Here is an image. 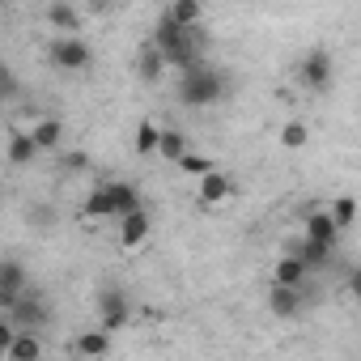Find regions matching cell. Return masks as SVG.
<instances>
[{"mask_svg": "<svg viewBox=\"0 0 361 361\" xmlns=\"http://www.w3.org/2000/svg\"><path fill=\"white\" fill-rule=\"evenodd\" d=\"M226 90H230V81L213 64H192V68L178 73V102H183V106L209 111V106H217L226 98Z\"/></svg>", "mask_w": 361, "mask_h": 361, "instance_id": "6da1fadb", "label": "cell"}, {"mask_svg": "<svg viewBox=\"0 0 361 361\" xmlns=\"http://www.w3.org/2000/svg\"><path fill=\"white\" fill-rule=\"evenodd\" d=\"M298 81H302L310 94H327V90L336 85V60H331V51H327V47L306 51L302 64H298Z\"/></svg>", "mask_w": 361, "mask_h": 361, "instance_id": "7a4b0ae2", "label": "cell"}, {"mask_svg": "<svg viewBox=\"0 0 361 361\" xmlns=\"http://www.w3.org/2000/svg\"><path fill=\"white\" fill-rule=\"evenodd\" d=\"M47 56H51V64L64 68V73H85V68H94V51H90V43L77 39V35H60Z\"/></svg>", "mask_w": 361, "mask_h": 361, "instance_id": "3957f363", "label": "cell"}, {"mask_svg": "<svg viewBox=\"0 0 361 361\" xmlns=\"http://www.w3.org/2000/svg\"><path fill=\"white\" fill-rule=\"evenodd\" d=\"M94 306H98V319H102V331H106V336L119 331V327L128 323V310H132V306H128V293H123L119 285H102Z\"/></svg>", "mask_w": 361, "mask_h": 361, "instance_id": "277c9868", "label": "cell"}, {"mask_svg": "<svg viewBox=\"0 0 361 361\" xmlns=\"http://www.w3.org/2000/svg\"><path fill=\"white\" fill-rule=\"evenodd\" d=\"M22 293H30V272L22 259H0V314H5Z\"/></svg>", "mask_w": 361, "mask_h": 361, "instance_id": "5b68a950", "label": "cell"}, {"mask_svg": "<svg viewBox=\"0 0 361 361\" xmlns=\"http://www.w3.org/2000/svg\"><path fill=\"white\" fill-rule=\"evenodd\" d=\"M5 319H9L18 331H39V327L47 323V306H43L39 293H22V298L5 310Z\"/></svg>", "mask_w": 361, "mask_h": 361, "instance_id": "8992f818", "label": "cell"}, {"mask_svg": "<svg viewBox=\"0 0 361 361\" xmlns=\"http://www.w3.org/2000/svg\"><path fill=\"white\" fill-rule=\"evenodd\" d=\"M234 196V178L217 166V170H209L204 178H196V200L200 204H209V209H217V204H226Z\"/></svg>", "mask_w": 361, "mask_h": 361, "instance_id": "52a82bcc", "label": "cell"}, {"mask_svg": "<svg viewBox=\"0 0 361 361\" xmlns=\"http://www.w3.org/2000/svg\"><path fill=\"white\" fill-rule=\"evenodd\" d=\"M149 234H153V217H149L145 209L119 217V247H123V251H140V247L149 243Z\"/></svg>", "mask_w": 361, "mask_h": 361, "instance_id": "ba28073f", "label": "cell"}, {"mask_svg": "<svg viewBox=\"0 0 361 361\" xmlns=\"http://www.w3.org/2000/svg\"><path fill=\"white\" fill-rule=\"evenodd\" d=\"M302 238H306V243H314V247H323V251H336L340 230L331 226L327 209H314V213H306V230H302Z\"/></svg>", "mask_w": 361, "mask_h": 361, "instance_id": "9c48e42d", "label": "cell"}, {"mask_svg": "<svg viewBox=\"0 0 361 361\" xmlns=\"http://www.w3.org/2000/svg\"><path fill=\"white\" fill-rule=\"evenodd\" d=\"M102 196H106L111 217H128V213L145 209V204H140V192H136L132 183H102Z\"/></svg>", "mask_w": 361, "mask_h": 361, "instance_id": "30bf717a", "label": "cell"}, {"mask_svg": "<svg viewBox=\"0 0 361 361\" xmlns=\"http://www.w3.org/2000/svg\"><path fill=\"white\" fill-rule=\"evenodd\" d=\"M306 306V289H285V285H272L268 289V310L276 319H298Z\"/></svg>", "mask_w": 361, "mask_h": 361, "instance_id": "8fae6325", "label": "cell"}, {"mask_svg": "<svg viewBox=\"0 0 361 361\" xmlns=\"http://www.w3.org/2000/svg\"><path fill=\"white\" fill-rule=\"evenodd\" d=\"M161 18H166L174 30H200L204 9H200V0H174V5L161 9Z\"/></svg>", "mask_w": 361, "mask_h": 361, "instance_id": "7c38bea8", "label": "cell"}, {"mask_svg": "<svg viewBox=\"0 0 361 361\" xmlns=\"http://www.w3.org/2000/svg\"><path fill=\"white\" fill-rule=\"evenodd\" d=\"M30 132V140H35V149L39 153H56L60 149V140H64V123L56 119V115H43L35 128H26Z\"/></svg>", "mask_w": 361, "mask_h": 361, "instance_id": "4fadbf2b", "label": "cell"}, {"mask_svg": "<svg viewBox=\"0 0 361 361\" xmlns=\"http://www.w3.org/2000/svg\"><path fill=\"white\" fill-rule=\"evenodd\" d=\"M43 18H47V26H51L56 35H77V30H81V13L68 5V0H56V5H47Z\"/></svg>", "mask_w": 361, "mask_h": 361, "instance_id": "5bb4252c", "label": "cell"}, {"mask_svg": "<svg viewBox=\"0 0 361 361\" xmlns=\"http://www.w3.org/2000/svg\"><path fill=\"white\" fill-rule=\"evenodd\" d=\"M285 255H289V259H298V264H302V268L310 272V268H327L336 251H323V247H314V243L298 238V243H289V251H285Z\"/></svg>", "mask_w": 361, "mask_h": 361, "instance_id": "9a60e30c", "label": "cell"}, {"mask_svg": "<svg viewBox=\"0 0 361 361\" xmlns=\"http://www.w3.org/2000/svg\"><path fill=\"white\" fill-rule=\"evenodd\" d=\"M188 149H192L188 132H178V128H161V132H157V153H161L166 161H174V166H178V157H183Z\"/></svg>", "mask_w": 361, "mask_h": 361, "instance_id": "2e32d148", "label": "cell"}, {"mask_svg": "<svg viewBox=\"0 0 361 361\" xmlns=\"http://www.w3.org/2000/svg\"><path fill=\"white\" fill-rule=\"evenodd\" d=\"M5 357H9V361H43V340H39V331H18Z\"/></svg>", "mask_w": 361, "mask_h": 361, "instance_id": "e0dca14e", "label": "cell"}, {"mask_svg": "<svg viewBox=\"0 0 361 361\" xmlns=\"http://www.w3.org/2000/svg\"><path fill=\"white\" fill-rule=\"evenodd\" d=\"M272 285H285V289H302V285H306V268H302L298 259L281 255V259L272 264Z\"/></svg>", "mask_w": 361, "mask_h": 361, "instance_id": "ac0fdd59", "label": "cell"}, {"mask_svg": "<svg viewBox=\"0 0 361 361\" xmlns=\"http://www.w3.org/2000/svg\"><path fill=\"white\" fill-rule=\"evenodd\" d=\"M5 157H9V166H30V161L39 157V149H35L30 132H13V136H9V149H5Z\"/></svg>", "mask_w": 361, "mask_h": 361, "instance_id": "d6986e66", "label": "cell"}, {"mask_svg": "<svg viewBox=\"0 0 361 361\" xmlns=\"http://www.w3.org/2000/svg\"><path fill=\"white\" fill-rule=\"evenodd\" d=\"M327 217H331V226L344 234V230H353V217H357V200L353 196H336L331 204H327Z\"/></svg>", "mask_w": 361, "mask_h": 361, "instance_id": "ffe728a7", "label": "cell"}, {"mask_svg": "<svg viewBox=\"0 0 361 361\" xmlns=\"http://www.w3.org/2000/svg\"><path fill=\"white\" fill-rule=\"evenodd\" d=\"M161 73H166V60H161L153 47H145L140 60H136V77H140L145 85H153V81H161Z\"/></svg>", "mask_w": 361, "mask_h": 361, "instance_id": "44dd1931", "label": "cell"}, {"mask_svg": "<svg viewBox=\"0 0 361 361\" xmlns=\"http://www.w3.org/2000/svg\"><path fill=\"white\" fill-rule=\"evenodd\" d=\"M77 353H81V357H106V353H111V336H106L102 327H98V331H81V336H77Z\"/></svg>", "mask_w": 361, "mask_h": 361, "instance_id": "7402d4cb", "label": "cell"}, {"mask_svg": "<svg viewBox=\"0 0 361 361\" xmlns=\"http://www.w3.org/2000/svg\"><path fill=\"white\" fill-rule=\"evenodd\" d=\"M157 132H161V128H157L153 119H140V123H136V153H140V157L157 153Z\"/></svg>", "mask_w": 361, "mask_h": 361, "instance_id": "603a6c76", "label": "cell"}, {"mask_svg": "<svg viewBox=\"0 0 361 361\" xmlns=\"http://www.w3.org/2000/svg\"><path fill=\"white\" fill-rule=\"evenodd\" d=\"M178 166H183L192 178H204L209 170H217V161H213V157H204V153H196V149H188L183 157H178Z\"/></svg>", "mask_w": 361, "mask_h": 361, "instance_id": "cb8c5ba5", "label": "cell"}, {"mask_svg": "<svg viewBox=\"0 0 361 361\" xmlns=\"http://www.w3.org/2000/svg\"><path fill=\"white\" fill-rule=\"evenodd\" d=\"M306 140H310V128H306L302 119H289V123L281 128V145H285V149H302Z\"/></svg>", "mask_w": 361, "mask_h": 361, "instance_id": "d4e9b609", "label": "cell"}, {"mask_svg": "<svg viewBox=\"0 0 361 361\" xmlns=\"http://www.w3.org/2000/svg\"><path fill=\"white\" fill-rule=\"evenodd\" d=\"M13 94H18V77L9 73L5 60H0V98H13Z\"/></svg>", "mask_w": 361, "mask_h": 361, "instance_id": "484cf974", "label": "cell"}, {"mask_svg": "<svg viewBox=\"0 0 361 361\" xmlns=\"http://www.w3.org/2000/svg\"><path fill=\"white\" fill-rule=\"evenodd\" d=\"M13 336H18V327L5 319V314H0V357H5L9 353V344H13Z\"/></svg>", "mask_w": 361, "mask_h": 361, "instance_id": "4316f807", "label": "cell"}, {"mask_svg": "<svg viewBox=\"0 0 361 361\" xmlns=\"http://www.w3.org/2000/svg\"><path fill=\"white\" fill-rule=\"evenodd\" d=\"M64 166H68V170H81V166H85V153H68Z\"/></svg>", "mask_w": 361, "mask_h": 361, "instance_id": "83f0119b", "label": "cell"}]
</instances>
